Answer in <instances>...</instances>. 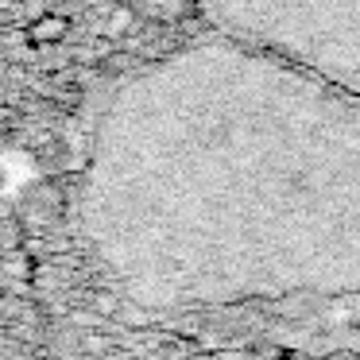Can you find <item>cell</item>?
I'll return each mask as SVG.
<instances>
[{
    "label": "cell",
    "instance_id": "6da1fadb",
    "mask_svg": "<svg viewBox=\"0 0 360 360\" xmlns=\"http://www.w3.org/2000/svg\"><path fill=\"white\" fill-rule=\"evenodd\" d=\"M66 35H70V20L58 16V12H43L39 20L27 24V39H32L35 47H55V43H63Z\"/></svg>",
    "mask_w": 360,
    "mask_h": 360
},
{
    "label": "cell",
    "instance_id": "7a4b0ae2",
    "mask_svg": "<svg viewBox=\"0 0 360 360\" xmlns=\"http://www.w3.org/2000/svg\"><path fill=\"white\" fill-rule=\"evenodd\" d=\"M105 35H112V39L136 35V8H128V4H112V12L105 16Z\"/></svg>",
    "mask_w": 360,
    "mask_h": 360
},
{
    "label": "cell",
    "instance_id": "3957f363",
    "mask_svg": "<svg viewBox=\"0 0 360 360\" xmlns=\"http://www.w3.org/2000/svg\"><path fill=\"white\" fill-rule=\"evenodd\" d=\"M132 63H136L132 55H109V58H101V70L105 74H120V70H128Z\"/></svg>",
    "mask_w": 360,
    "mask_h": 360
}]
</instances>
